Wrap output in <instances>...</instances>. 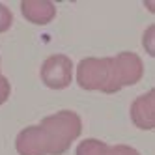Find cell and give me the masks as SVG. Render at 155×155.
<instances>
[{
    "label": "cell",
    "mask_w": 155,
    "mask_h": 155,
    "mask_svg": "<svg viewBox=\"0 0 155 155\" xmlns=\"http://www.w3.org/2000/svg\"><path fill=\"white\" fill-rule=\"evenodd\" d=\"M47 144V155H62L69 150L75 138H79L82 131L81 116L73 110H60V112L47 116L39 124Z\"/></svg>",
    "instance_id": "1"
},
{
    "label": "cell",
    "mask_w": 155,
    "mask_h": 155,
    "mask_svg": "<svg viewBox=\"0 0 155 155\" xmlns=\"http://www.w3.org/2000/svg\"><path fill=\"white\" fill-rule=\"evenodd\" d=\"M77 82L82 90L116 94L112 58H84L77 68Z\"/></svg>",
    "instance_id": "2"
},
{
    "label": "cell",
    "mask_w": 155,
    "mask_h": 155,
    "mask_svg": "<svg viewBox=\"0 0 155 155\" xmlns=\"http://www.w3.org/2000/svg\"><path fill=\"white\" fill-rule=\"evenodd\" d=\"M73 62L65 54H52L41 65V81L51 90H64L71 84Z\"/></svg>",
    "instance_id": "3"
},
{
    "label": "cell",
    "mask_w": 155,
    "mask_h": 155,
    "mask_svg": "<svg viewBox=\"0 0 155 155\" xmlns=\"http://www.w3.org/2000/svg\"><path fill=\"white\" fill-rule=\"evenodd\" d=\"M112 71L116 88L121 90L124 86H133L142 79L144 65L138 54L135 52H120L112 58Z\"/></svg>",
    "instance_id": "4"
},
{
    "label": "cell",
    "mask_w": 155,
    "mask_h": 155,
    "mask_svg": "<svg viewBox=\"0 0 155 155\" xmlns=\"http://www.w3.org/2000/svg\"><path fill=\"white\" fill-rule=\"evenodd\" d=\"M131 120L138 129L150 131L155 127V92L150 90L137 97L131 105Z\"/></svg>",
    "instance_id": "5"
},
{
    "label": "cell",
    "mask_w": 155,
    "mask_h": 155,
    "mask_svg": "<svg viewBox=\"0 0 155 155\" xmlns=\"http://www.w3.org/2000/svg\"><path fill=\"white\" fill-rule=\"evenodd\" d=\"M15 148L19 155H47V144L41 127L39 125L25 127L17 135Z\"/></svg>",
    "instance_id": "6"
},
{
    "label": "cell",
    "mask_w": 155,
    "mask_h": 155,
    "mask_svg": "<svg viewBox=\"0 0 155 155\" xmlns=\"http://www.w3.org/2000/svg\"><path fill=\"white\" fill-rule=\"evenodd\" d=\"M21 12L30 23L47 25L56 15V6L47 0H25V2H21Z\"/></svg>",
    "instance_id": "7"
},
{
    "label": "cell",
    "mask_w": 155,
    "mask_h": 155,
    "mask_svg": "<svg viewBox=\"0 0 155 155\" xmlns=\"http://www.w3.org/2000/svg\"><path fill=\"white\" fill-rule=\"evenodd\" d=\"M108 146L97 138H86L77 146V155H105Z\"/></svg>",
    "instance_id": "8"
},
{
    "label": "cell",
    "mask_w": 155,
    "mask_h": 155,
    "mask_svg": "<svg viewBox=\"0 0 155 155\" xmlns=\"http://www.w3.org/2000/svg\"><path fill=\"white\" fill-rule=\"evenodd\" d=\"M12 23H13L12 12H9L4 4H0V34H2V32H6V30H9Z\"/></svg>",
    "instance_id": "9"
},
{
    "label": "cell",
    "mask_w": 155,
    "mask_h": 155,
    "mask_svg": "<svg viewBox=\"0 0 155 155\" xmlns=\"http://www.w3.org/2000/svg\"><path fill=\"white\" fill-rule=\"evenodd\" d=\"M105 155H140L135 148L125 146V144H118V146H108Z\"/></svg>",
    "instance_id": "10"
},
{
    "label": "cell",
    "mask_w": 155,
    "mask_h": 155,
    "mask_svg": "<svg viewBox=\"0 0 155 155\" xmlns=\"http://www.w3.org/2000/svg\"><path fill=\"white\" fill-rule=\"evenodd\" d=\"M9 92H12V86H9L8 79H6L4 75H0V105H4L8 101Z\"/></svg>",
    "instance_id": "11"
},
{
    "label": "cell",
    "mask_w": 155,
    "mask_h": 155,
    "mask_svg": "<svg viewBox=\"0 0 155 155\" xmlns=\"http://www.w3.org/2000/svg\"><path fill=\"white\" fill-rule=\"evenodd\" d=\"M153 34H155V26L151 25L148 30H146V34H144V47H146V51H148V54H155V49L151 47V38H153Z\"/></svg>",
    "instance_id": "12"
}]
</instances>
